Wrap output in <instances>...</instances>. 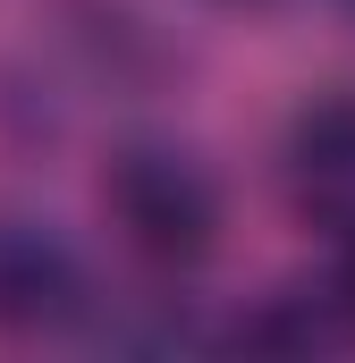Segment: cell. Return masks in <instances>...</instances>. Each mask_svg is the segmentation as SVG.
<instances>
[{"label":"cell","mask_w":355,"mask_h":363,"mask_svg":"<svg viewBox=\"0 0 355 363\" xmlns=\"http://www.w3.org/2000/svg\"><path fill=\"white\" fill-rule=\"evenodd\" d=\"M102 203H110L119 237L161 271H195L220 245V186L170 144H127L102 169Z\"/></svg>","instance_id":"obj_1"},{"label":"cell","mask_w":355,"mask_h":363,"mask_svg":"<svg viewBox=\"0 0 355 363\" xmlns=\"http://www.w3.org/2000/svg\"><path fill=\"white\" fill-rule=\"evenodd\" d=\"M288 194L313 228L355 237V85L322 93L288 118Z\"/></svg>","instance_id":"obj_2"},{"label":"cell","mask_w":355,"mask_h":363,"mask_svg":"<svg viewBox=\"0 0 355 363\" xmlns=\"http://www.w3.org/2000/svg\"><path fill=\"white\" fill-rule=\"evenodd\" d=\"M85 304V271L51 228L0 220V330H60Z\"/></svg>","instance_id":"obj_3"}]
</instances>
